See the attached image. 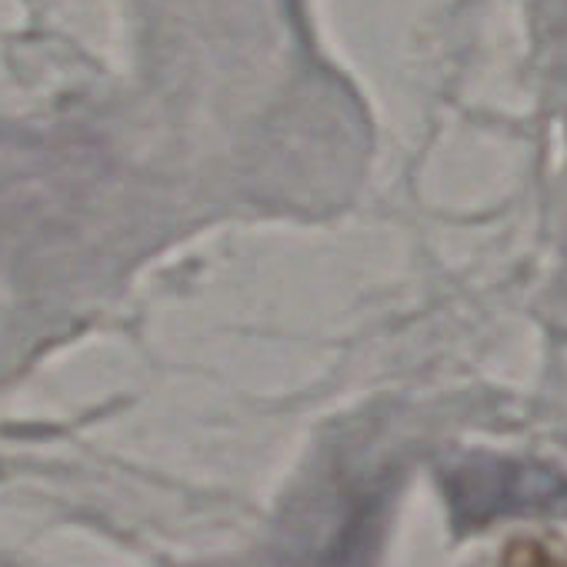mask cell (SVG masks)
I'll use <instances>...</instances> for the list:
<instances>
[{
  "mask_svg": "<svg viewBox=\"0 0 567 567\" xmlns=\"http://www.w3.org/2000/svg\"><path fill=\"white\" fill-rule=\"evenodd\" d=\"M447 504L461 530L487 527L511 514H544L567 504V481L534 461L467 457L444 474Z\"/></svg>",
  "mask_w": 567,
  "mask_h": 567,
  "instance_id": "cell-1",
  "label": "cell"
},
{
  "mask_svg": "<svg viewBox=\"0 0 567 567\" xmlns=\"http://www.w3.org/2000/svg\"><path fill=\"white\" fill-rule=\"evenodd\" d=\"M524 557H527V564H530V567H560V564H554V560H550V557H547L540 547H530Z\"/></svg>",
  "mask_w": 567,
  "mask_h": 567,
  "instance_id": "cell-2",
  "label": "cell"
}]
</instances>
